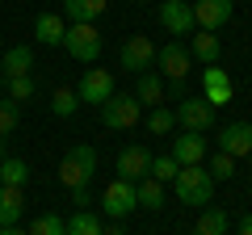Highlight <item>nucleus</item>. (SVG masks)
I'll return each instance as SVG.
<instances>
[{"instance_id":"nucleus-29","label":"nucleus","mask_w":252,"mask_h":235,"mask_svg":"<svg viewBox=\"0 0 252 235\" xmlns=\"http://www.w3.org/2000/svg\"><path fill=\"white\" fill-rule=\"evenodd\" d=\"M30 235H67V223L59 214H38L30 223Z\"/></svg>"},{"instance_id":"nucleus-2","label":"nucleus","mask_w":252,"mask_h":235,"mask_svg":"<svg viewBox=\"0 0 252 235\" xmlns=\"http://www.w3.org/2000/svg\"><path fill=\"white\" fill-rule=\"evenodd\" d=\"M93 172H97V151H93L89 143H76L72 151L59 160V181L67 185V189H89Z\"/></svg>"},{"instance_id":"nucleus-5","label":"nucleus","mask_w":252,"mask_h":235,"mask_svg":"<svg viewBox=\"0 0 252 235\" xmlns=\"http://www.w3.org/2000/svg\"><path fill=\"white\" fill-rule=\"evenodd\" d=\"M172 114H177V126L189 135H210V126H215V109L206 97H181V105Z\"/></svg>"},{"instance_id":"nucleus-18","label":"nucleus","mask_w":252,"mask_h":235,"mask_svg":"<svg viewBox=\"0 0 252 235\" xmlns=\"http://www.w3.org/2000/svg\"><path fill=\"white\" fill-rule=\"evenodd\" d=\"M26 210V189L21 185H0V227H13Z\"/></svg>"},{"instance_id":"nucleus-26","label":"nucleus","mask_w":252,"mask_h":235,"mask_svg":"<svg viewBox=\"0 0 252 235\" xmlns=\"http://www.w3.org/2000/svg\"><path fill=\"white\" fill-rule=\"evenodd\" d=\"M34 92H38L34 76H13V80H4V97H9L13 105H21V101H30Z\"/></svg>"},{"instance_id":"nucleus-32","label":"nucleus","mask_w":252,"mask_h":235,"mask_svg":"<svg viewBox=\"0 0 252 235\" xmlns=\"http://www.w3.org/2000/svg\"><path fill=\"white\" fill-rule=\"evenodd\" d=\"M17 130V105L9 97H0V139H9Z\"/></svg>"},{"instance_id":"nucleus-31","label":"nucleus","mask_w":252,"mask_h":235,"mask_svg":"<svg viewBox=\"0 0 252 235\" xmlns=\"http://www.w3.org/2000/svg\"><path fill=\"white\" fill-rule=\"evenodd\" d=\"M210 176H215V185L219 181H231V176H235V160H231V155H227V151H215V155H210Z\"/></svg>"},{"instance_id":"nucleus-11","label":"nucleus","mask_w":252,"mask_h":235,"mask_svg":"<svg viewBox=\"0 0 252 235\" xmlns=\"http://www.w3.org/2000/svg\"><path fill=\"white\" fill-rule=\"evenodd\" d=\"M147 172H152V151H147V147L130 143V147L118 151V176H122V181H143Z\"/></svg>"},{"instance_id":"nucleus-7","label":"nucleus","mask_w":252,"mask_h":235,"mask_svg":"<svg viewBox=\"0 0 252 235\" xmlns=\"http://www.w3.org/2000/svg\"><path fill=\"white\" fill-rule=\"evenodd\" d=\"M156 51H160V46H156L147 34H130V38L122 42V51H118V63H122L126 72L139 76V72H147V67L156 63Z\"/></svg>"},{"instance_id":"nucleus-33","label":"nucleus","mask_w":252,"mask_h":235,"mask_svg":"<svg viewBox=\"0 0 252 235\" xmlns=\"http://www.w3.org/2000/svg\"><path fill=\"white\" fill-rule=\"evenodd\" d=\"M235 235H252V214L240 218V227H235Z\"/></svg>"},{"instance_id":"nucleus-23","label":"nucleus","mask_w":252,"mask_h":235,"mask_svg":"<svg viewBox=\"0 0 252 235\" xmlns=\"http://www.w3.org/2000/svg\"><path fill=\"white\" fill-rule=\"evenodd\" d=\"M26 181H30V164L21 155H4L0 160V185H21L26 189Z\"/></svg>"},{"instance_id":"nucleus-21","label":"nucleus","mask_w":252,"mask_h":235,"mask_svg":"<svg viewBox=\"0 0 252 235\" xmlns=\"http://www.w3.org/2000/svg\"><path fill=\"white\" fill-rule=\"evenodd\" d=\"M109 0H63V21H97Z\"/></svg>"},{"instance_id":"nucleus-3","label":"nucleus","mask_w":252,"mask_h":235,"mask_svg":"<svg viewBox=\"0 0 252 235\" xmlns=\"http://www.w3.org/2000/svg\"><path fill=\"white\" fill-rule=\"evenodd\" d=\"M63 46H67V55L80 59V63H97V59H101V34H97L93 21H67V29H63Z\"/></svg>"},{"instance_id":"nucleus-15","label":"nucleus","mask_w":252,"mask_h":235,"mask_svg":"<svg viewBox=\"0 0 252 235\" xmlns=\"http://www.w3.org/2000/svg\"><path fill=\"white\" fill-rule=\"evenodd\" d=\"M193 21L198 29H223L231 21V0H193Z\"/></svg>"},{"instance_id":"nucleus-34","label":"nucleus","mask_w":252,"mask_h":235,"mask_svg":"<svg viewBox=\"0 0 252 235\" xmlns=\"http://www.w3.org/2000/svg\"><path fill=\"white\" fill-rule=\"evenodd\" d=\"M0 235H30V231H21V227L13 223V227H0Z\"/></svg>"},{"instance_id":"nucleus-36","label":"nucleus","mask_w":252,"mask_h":235,"mask_svg":"<svg viewBox=\"0 0 252 235\" xmlns=\"http://www.w3.org/2000/svg\"><path fill=\"white\" fill-rule=\"evenodd\" d=\"M4 155H9V143H4V139H0V160H4Z\"/></svg>"},{"instance_id":"nucleus-25","label":"nucleus","mask_w":252,"mask_h":235,"mask_svg":"<svg viewBox=\"0 0 252 235\" xmlns=\"http://www.w3.org/2000/svg\"><path fill=\"white\" fill-rule=\"evenodd\" d=\"M172 130H177V114L168 105H152V114H147V135H172Z\"/></svg>"},{"instance_id":"nucleus-35","label":"nucleus","mask_w":252,"mask_h":235,"mask_svg":"<svg viewBox=\"0 0 252 235\" xmlns=\"http://www.w3.org/2000/svg\"><path fill=\"white\" fill-rule=\"evenodd\" d=\"M101 235H126L122 227H101Z\"/></svg>"},{"instance_id":"nucleus-10","label":"nucleus","mask_w":252,"mask_h":235,"mask_svg":"<svg viewBox=\"0 0 252 235\" xmlns=\"http://www.w3.org/2000/svg\"><path fill=\"white\" fill-rule=\"evenodd\" d=\"M160 26L168 29V34H193L198 29V21H193V4L189 0H160Z\"/></svg>"},{"instance_id":"nucleus-1","label":"nucleus","mask_w":252,"mask_h":235,"mask_svg":"<svg viewBox=\"0 0 252 235\" xmlns=\"http://www.w3.org/2000/svg\"><path fill=\"white\" fill-rule=\"evenodd\" d=\"M172 185H177V202H185V206H210V202H215V176H210L202 164L181 168Z\"/></svg>"},{"instance_id":"nucleus-12","label":"nucleus","mask_w":252,"mask_h":235,"mask_svg":"<svg viewBox=\"0 0 252 235\" xmlns=\"http://www.w3.org/2000/svg\"><path fill=\"white\" fill-rule=\"evenodd\" d=\"M202 88H206V101H210V109L227 105V101L235 97V80H231V76H227L219 63H210L206 72H202Z\"/></svg>"},{"instance_id":"nucleus-27","label":"nucleus","mask_w":252,"mask_h":235,"mask_svg":"<svg viewBox=\"0 0 252 235\" xmlns=\"http://www.w3.org/2000/svg\"><path fill=\"white\" fill-rule=\"evenodd\" d=\"M67 235H101V218L93 210H76L67 218Z\"/></svg>"},{"instance_id":"nucleus-14","label":"nucleus","mask_w":252,"mask_h":235,"mask_svg":"<svg viewBox=\"0 0 252 235\" xmlns=\"http://www.w3.org/2000/svg\"><path fill=\"white\" fill-rule=\"evenodd\" d=\"M172 160L181 164V168H189V164H206V135H172Z\"/></svg>"},{"instance_id":"nucleus-37","label":"nucleus","mask_w":252,"mask_h":235,"mask_svg":"<svg viewBox=\"0 0 252 235\" xmlns=\"http://www.w3.org/2000/svg\"><path fill=\"white\" fill-rule=\"evenodd\" d=\"M0 97H4V84H0Z\"/></svg>"},{"instance_id":"nucleus-20","label":"nucleus","mask_w":252,"mask_h":235,"mask_svg":"<svg viewBox=\"0 0 252 235\" xmlns=\"http://www.w3.org/2000/svg\"><path fill=\"white\" fill-rule=\"evenodd\" d=\"M135 101L139 105H164V76L160 72H139V84H135Z\"/></svg>"},{"instance_id":"nucleus-28","label":"nucleus","mask_w":252,"mask_h":235,"mask_svg":"<svg viewBox=\"0 0 252 235\" xmlns=\"http://www.w3.org/2000/svg\"><path fill=\"white\" fill-rule=\"evenodd\" d=\"M76 105H80V97H76V88H67V84H59V88L51 92V109H55L59 118H72Z\"/></svg>"},{"instance_id":"nucleus-9","label":"nucleus","mask_w":252,"mask_h":235,"mask_svg":"<svg viewBox=\"0 0 252 235\" xmlns=\"http://www.w3.org/2000/svg\"><path fill=\"white\" fill-rule=\"evenodd\" d=\"M114 92H118V88H114V76H109L105 67H89L84 80H80V88H76V97H80L84 105H105Z\"/></svg>"},{"instance_id":"nucleus-17","label":"nucleus","mask_w":252,"mask_h":235,"mask_svg":"<svg viewBox=\"0 0 252 235\" xmlns=\"http://www.w3.org/2000/svg\"><path fill=\"white\" fill-rule=\"evenodd\" d=\"M30 67H34V46H9V51L0 55V72H4V80H13V76H30Z\"/></svg>"},{"instance_id":"nucleus-13","label":"nucleus","mask_w":252,"mask_h":235,"mask_svg":"<svg viewBox=\"0 0 252 235\" xmlns=\"http://www.w3.org/2000/svg\"><path fill=\"white\" fill-rule=\"evenodd\" d=\"M219 151H227L231 160L252 155V126H248V122H231V126H223V130H219Z\"/></svg>"},{"instance_id":"nucleus-22","label":"nucleus","mask_w":252,"mask_h":235,"mask_svg":"<svg viewBox=\"0 0 252 235\" xmlns=\"http://www.w3.org/2000/svg\"><path fill=\"white\" fill-rule=\"evenodd\" d=\"M135 202L143 210H164V181H156V176L135 181Z\"/></svg>"},{"instance_id":"nucleus-30","label":"nucleus","mask_w":252,"mask_h":235,"mask_svg":"<svg viewBox=\"0 0 252 235\" xmlns=\"http://www.w3.org/2000/svg\"><path fill=\"white\" fill-rule=\"evenodd\" d=\"M177 172H181V164L172 160V155H152V172H147V176H156V181H177Z\"/></svg>"},{"instance_id":"nucleus-16","label":"nucleus","mask_w":252,"mask_h":235,"mask_svg":"<svg viewBox=\"0 0 252 235\" xmlns=\"http://www.w3.org/2000/svg\"><path fill=\"white\" fill-rule=\"evenodd\" d=\"M189 55H193V63L210 67V63H219V55H223V42H219L215 29H193V34H189Z\"/></svg>"},{"instance_id":"nucleus-24","label":"nucleus","mask_w":252,"mask_h":235,"mask_svg":"<svg viewBox=\"0 0 252 235\" xmlns=\"http://www.w3.org/2000/svg\"><path fill=\"white\" fill-rule=\"evenodd\" d=\"M193 235H227V214L219 206H206L193 223Z\"/></svg>"},{"instance_id":"nucleus-19","label":"nucleus","mask_w":252,"mask_h":235,"mask_svg":"<svg viewBox=\"0 0 252 235\" xmlns=\"http://www.w3.org/2000/svg\"><path fill=\"white\" fill-rule=\"evenodd\" d=\"M63 29H67V21H63L59 13H38V21H34V42H42V46H63Z\"/></svg>"},{"instance_id":"nucleus-4","label":"nucleus","mask_w":252,"mask_h":235,"mask_svg":"<svg viewBox=\"0 0 252 235\" xmlns=\"http://www.w3.org/2000/svg\"><path fill=\"white\" fill-rule=\"evenodd\" d=\"M101 109V122H105V130H135L139 118H143V105L135 101V92H114V97L105 101Z\"/></svg>"},{"instance_id":"nucleus-6","label":"nucleus","mask_w":252,"mask_h":235,"mask_svg":"<svg viewBox=\"0 0 252 235\" xmlns=\"http://www.w3.org/2000/svg\"><path fill=\"white\" fill-rule=\"evenodd\" d=\"M156 67H160V76H164L168 84H185L189 67H193V55H189L185 42H177V38H172L168 46H160V51H156Z\"/></svg>"},{"instance_id":"nucleus-8","label":"nucleus","mask_w":252,"mask_h":235,"mask_svg":"<svg viewBox=\"0 0 252 235\" xmlns=\"http://www.w3.org/2000/svg\"><path fill=\"white\" fill-rule=\"evenodd\" d=\"M139 202H135V181H109L105 185V193H101V210H105L109 218H126L130 210H135Z\"/></svg>"}]
</instances>
